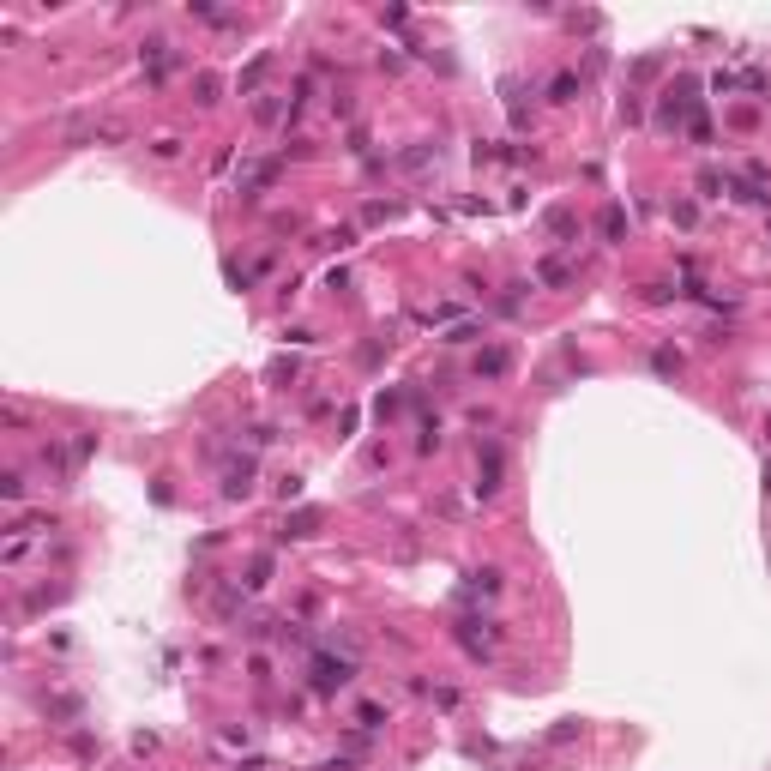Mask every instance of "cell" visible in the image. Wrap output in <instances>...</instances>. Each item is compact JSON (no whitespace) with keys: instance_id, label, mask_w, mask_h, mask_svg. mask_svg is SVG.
I'll return each instance as SVG.
<instances>
[{"instance_id":"obj_1","label":"cell","mask_w":771,"mask_h":771,"mask_svg":"<svg viewBox=\"0 0 771 771\" xmlns=\"http://www.w3.org/2000/svg\"><path fill=\"white\" fill-rule=\"evenodd\" d=\"M313 681H320V687H344V681H350V663H313Z\"/></svg>"},{"instance_id":"obj_2","label":"cell","mask_w":771,"mask_h":771,"mask_svg":"<svg viewBox=\"0 0 771 771\" xmlns=\"http://www.w3.org/2000/svg\"><path fill=\"white\" fill-rule=\"evenodd\" d=\"M476 374H507V356H500V350H495V356H482V362H476Z\"/></svg>"}]
</instances>
